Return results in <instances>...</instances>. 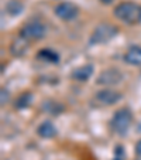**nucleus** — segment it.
<instances>
[{"label":"nucleus","mask_w":141,"mask_h":160,"mask_svg":"<svg viewBox=\"0 0 141 160\" xmlns=\"http://www.w3.org/2000/svg\"><path fill=\"white\" fill-rule=\"evenodd\" d=\"M126 159V149L123 145H116L114 146V153L113 160H124Z\"/></svg>","instance_id":"dca6fc26"},{"label":"nucleus","mask_w":141,"mask_h":160,"mask_svg":"<svg viewBox=\"0 0 141 160\" xmlns=\"http://www.w3.org/2000/svg\"><path fill=\"white\" fill-rule=\"evenodd\" d=\"M124 62L129 65L141 67V45H131L123 55Z\"/></svg>","instance_id":"1a4fd4ad"},{"label":"nucleus","mask_w":141,"mask_h":160,"mask_svg":"<svg viewBox=\"0 0 141 160\" xmlns=\"http://www.w3.org/2000/svg\"><path fill=\"white\" fill-rule=\"evenodd\" d=\"M0 94H2V98H0V102H2V105H4V103H7V101H9V91L6 89V88H3V89L0 91Z\"/></svg>","instance_id":"f3484780"},{"label":"nucleus","mask_w":141,"mask_h":160,"mask_svg":"<svg viewBox=\"0 0 141 160\" xmlns=\"http://www.w3.org/2000/svg\"><path fill=\"white\" fill-rule=\"evenodd\" d=\"M4 10H6V13L9 16L17 17V16H20L21 13L24 12V3L21 0H7Z\"/></svg>","instance_id":"f8f14e48"},{"label":"nucleus","mask_w":141,"mask_h":160,"mask_svg":"<svg viewBox=\"0 0 141 160\" xmlns=\"http://www.w3.org/2000/svg\"><path fill=\"white\" fill-rule=\"evenodd\" d=\"M54 13L59 20L62 21H72L78 17L79 14V7L72 2H59L55 6Z\"/></svg>","instance_id":"39448f33"},{"label":"nucleus","mask_w":141,"mask_h":160,"mask_svg":"<svg viewBox=\"0 0 141 160\" xmlns=\"http://www.w3.org/2000/svg\"><path fill=\"white\" fill-rule=\"evenodd\" d=\"M37 135L40 138H42V139H54L58 135V130L51 121H44L37 128Z\"/></svg>","instance_id":"9b49d317"},{"label":"nucleus","mask_w":141,"mask_h":160,"mask_svg":"<svg viewBox=\"0 0 141 160\" xmlns=\"http://www.w3.org/2000/svg\"><path fill=\"white\" fill-rule=\"evenodd\" d=\"M134 152L137 156H141V139L138 140L137 143H135V148H134Z\"/></svg>","instance_id":"a211bd4d"},{"label":"nucleus","mask_w":141,"mask_h":160,"mask_svg":"<svg viewBox=\"0 0 141 160\" xmlns=\"http://www.w3.org/2000/svg\"><path fill=\"white\" fill-rule=\"evenodd\" d=\"M33 98L34 95L31 94V92H23L21 95H18V98L14 101V108L18 109V111H23V109H27L28 106L31 105V102H33Z\"/></svg>","instance_id":"4468645a"},{"label":"nucleus","mask_w":141,"mask_h":160,"mask_svg":"<svg viewBox=\"0 0 141 160\" xmlns=\"http://www.w3.org/2000/svg\"><path fill=\"white\" fill-rule=\"evenodd\" d=\"M135 160H141V156H137V159H135Z\"/></svg>","instance_id":"aec40b11"},{"label":"nucleus","mask_w":141,"mask_h":160,"mask_svg":"<svg viewBox=\"0 0 141 160\" xmlns=\"http://www.w3.org/2000/svg\"><path fill=\"white\" fill-rule=\"evenodd\" d=\"M42 111L49 113V115H59L61 112L63 111V105L57 102V101L48 99V101H44V103H42Z\"/></svg>","instance_id":"2eb2a0df"},{"label":"nucleus","mask_w":141,"mask_h":160,"mask_svg":"<svg viewBox=\"0 0 141 160\" xmlns=\"http://www.w3.org/2000/svg\"><path fill=\"white\" fill-rule=\"evenodd\" d=\"M121 98H123V95H121L120 92H117V91H114V89H109V88L99 91V92L95 95V99H96L100 105H105V106L114 105V103H117Z\"/></svg>","instance_id":"0eeeda50"},{"label":"nucleus","mask_w":141,"mask_h":160,"mask_svg":"<svg viewBox=\"0 0 141 160\" xmlns=\"http://www.w3.org/2000/svg\"><path fill=\"white\" fill-rule=\"evenodd\" d=\"M28 40L24 38L23 36L16 37L10 44V52L13 57H23L28 51Z\"/></svg>","instance_id":"6e6552de"},{"label":"nucleus","mask_w":141,"mask_h":160,"mask_svg":"<svg viewBox=\"0 0 141 160\" xmlns=\"http://www.w3.org/2000/svg\"><path fill=\"white\" fill-rule=\"evenodd\" d=\"M113 14L124 24L137 26L141 23V4L135 2H121L114 7Z\"/></svg>","instance_id":"f257e3e1"},{"label":"nucleus","mask_w":141,"mask_h":160,"mask_svg":"<svg viewBox=\"0 0 141 160\" xmlns=\"http://www.w3.org/2000/svg\"><path fill=\"white\" fill-rule=\"evenodd\" d=\"M123 79V74L117 68H107V70L102 71L96 79L97 85H105V87H110V85L120 84Z\"/></svg>","instance_id":"423d86ee"},{"label":"nucleus","mask_w":141,"mask_h":160,"mask_svg":"<svg viewBox=\"0 0 141 160\" xmlns=\"http://www.w3.org/2000/svg\"><path fill=\"white\" fill-rule=\"evenodd\" d=\"M119 34V28L111 23H100L89 37V45H102L111 41Z\"/></svg>","instance_id":"7ed1b4c3"},{"label":"nucleus","mask_w":141,"mask_h":160,"mask_svg":"<svg viewBox=\"0 0 141 160\" xmlns=\"http://www.w3.org/2000/svg\"><path fill=\"white\" fill-rule=\"evenodd\" d=\"M45 34H47V26L40 20H30L20 30V36L27 38L28 41L42 40L45 37Z\"/></svg>","instance_id":"20e7f679"},{"label":"nucleus","mask_w":141,"mask_h":160,"mask_svg":"<svg viewBox=\"0 0 141 160\" xmlns=\"http://www.w3.org/2000/svg\"><path fill=\"white\" fill-rule=\"evenodd\" d=\"M102 4H106V6H109V4H111L114 2V0H99Z\"/></svg>","instance_id":"6ab92c4d"},{"label":"nucleus","mask_w":141,"mask_h":160,"mask_svg":"<svg viewBox=\"0 0 141 160\" xmlns=\"http://www.w3.org/2000/svg\"><path fill=\"white\" fill-rule=\"evenodd\" d=\"M37 58L41 61H45V62H49V64L59 62V54L51 48H41L37 52Z\"/></svg>","instance_id":"ddd939ff"},{"label":"nucleus","mask_w":141,"mask_h":160,"mask_svg":"<svg viewBox=\"0 0 141 160\" xmlns=\"http://www.w3.org/2000/svg\"><path fill=\"white\" fill-rule=\"evenodd\" d=\"M93 65L92 64H85V65L76 67L75 70L71 72V78L78 82H86L90 77L93 75Z\"/></svg>","instance_id":"9d476101"},{"label":"nucleus","mask_w":141,"mask_h":160,"mask_svg":"<svg viewBox=\"0 0 141 160\" xmlns=\"http://www.w3.org/2000/svg\"><path fill=\"white\" fill-rule=\"evenodd\" d=\"M133 122V113L129 108H120L113 113L110 119V129L116 135L124 136L129 132Z\"/></svg>","instance_id":"f03ea898"}]
</instances>
